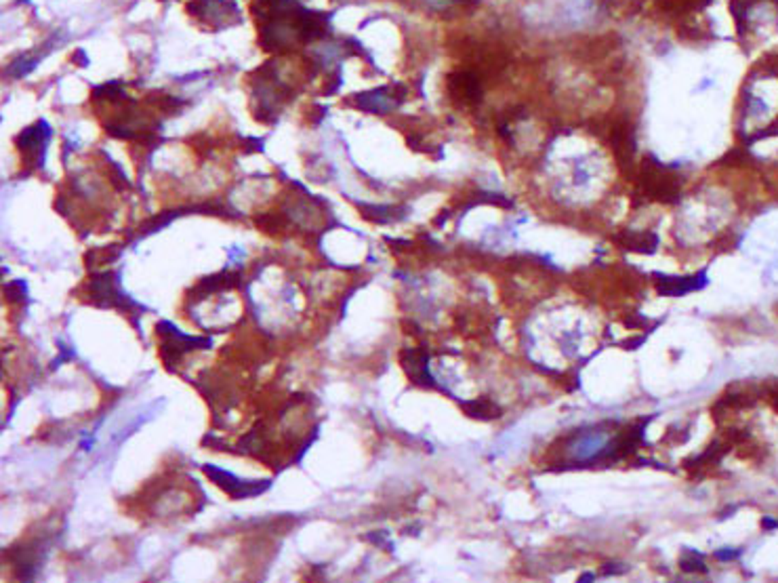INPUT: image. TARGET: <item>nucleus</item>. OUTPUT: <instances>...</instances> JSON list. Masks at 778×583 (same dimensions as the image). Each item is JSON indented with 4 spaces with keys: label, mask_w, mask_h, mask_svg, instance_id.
<instances>
[{
    "label": "nucleus",
    "mask_w": 778,
    "mask_h": 583,
    "mask_svg": "<svg viewBox=\"0 0 778 583\" xmlns=\"http://www.w3.org/2000/svg\"><path fill=\"white\" fill-rule=\"evenodd\" d=\"M49 139H51V127L45 120H38L32 127L23 129L15 137V143L23 152L25 160H29V156H34V169H38V167H42V158H45V150H47Z\"/></svg>",
    "instance_id": "nucleus-4"
},
{
    "label": "nucleus",
    "mask_w": 778,
    "mask_h": 583,
    "mask_svg": "<svg viewBox=\"0 0 778 583\" xmlns=\"http://www.w3.org/2000/svg\"><path fill=\"white\" fill-rule=\"evenodd\" d=\"M625 247L631 249V251H637V253L652 255L659 247V238L655 234H629L625 238Z\"/></svg>",
    "instance_id": "nucleus-13"
},
{
    "label": "nucleus",
    "mask_w": 778,
    "mask_h": 583,
    "mask_svg": "<svg viewBox=\"0 0 778 583\" xmlns=\"http://www.w3.org/2000/svg\"><path fill=\"white\" fill-rule=\"evenodd\" d=\"M657 291L659 295H665V297H679V295H688L692 291H701L705 289L707 285V276L705 274H698V276H688V278H673V276H663V274H657Z\"/></svg>",
    "instance_id": "nucleus-8"
},
{
    "label": "nucleus",
    "mask_w": 778,
    "mask_h": 583,
    "mask_svg": "<svg viewBox=\"0 0 778 583\" xmlns=\"http://www.w3.org/2000/svg\"><path fill=\"white\" fill-rule=\"evenodd\" d=\"M25 293H27V287H25L23 281H15V283H11V285L5 287V297L11 303H19L21 297H25Z\"/></svg>",
    "instance_id": "nucleus-15"
},
{
    "label": "nucleus",
    "mask_w": 778,
    "mask_h": 583,
    "mask_svg": "<svg viewBox=\"0 0 778 583\" xmlns=\"http://www.w3.org/2000/svg\"><path fill=\"white\" fill-rule=\"evenodd\" d=\"M642 186L652 198H659V200H675L677 198V179L669 171H665V167H661V165H655V167L646 165Z\"/></svg>",
    "instance_id": "nucleus-6"
},
{
    "label": "nucleus",
    "mask_w": 778,
    "mask_h": 583,
    "mask_svg": "<svg viewBox=\"0 0 778 583\" xmlns=\"http://www.w3.org/2000/svg\"><path fill=\"white\" fill-rule=\"evenodd\" d=\"M452 86L459 91L461 99L476 102L480 97V84H478L476 76H472V74H457L452 78Z\"/></svg>",
    "instance_id": "nucleus-12"
},
{
    "label": "nucleus",
    "mask_w": 778,
    "mask_h": 583,
    "mask_svg": "<svg viewBox=\"0 0 778 583\" xmlns=\"http://www.w3.org/2000/svg\"><path fill=\"white\" fill-rule=\"evenodd\" d=\"M156 331L162 337V346H160V352H162V358H165V364L167 369H175L179 358L188 352V350H198V348H208L210 346V340L206 337H190V335H183L177 331V326H173L171 322L162 320L156 324Z\"/></svg>",
    "instance_id": "nucleus-1"
},
{
    "label": "nucleus",
    "mask_w": 778,
    "mask_h": 583,
    "mask_svg": "<svg viewBox=\"0 0 778 583\" xmlns=\"http://www.w3.org/2000/svg\"><path fill=\"white\" fill-rule=\"evenodd\" d=\"M463 411L474 417V419H482V421H488V419H496L501 415V409L496 407L494 403H490L488 398H478V401H472V403H463Z\"/></svg>",
    "instance_id": "nucleus-11"
},
{
    "label": "nucleus",
    "mask_w": 778,
    "mask_h": 583,
    "mask_svg": "<svg viewBox=\"0 0 778 583\" xmlns=\"http://www.w3.org/2000/svg\"><path fill=\"white\" fill-rule=\"evenodd\" d=\"M738 554H740L738 549H720V551H715V556H718L720 560H734Z\"/></svg>",
    "instance_id": "nucleus-16"
},
{
    "label": "nucleus",
    "mask_w": 778,
    "mask_h": 583,
    "mask_svg": "<svg viewBox=\"0 0 778 583\" xmlns=\"http://www.w3.org/2000/svg\"><path fill=\"white\" fill-rule=\"evenodd\" d=\"M356 106L364 112L372 114H387L396 110L402 99H404V88H391V86H381L375 91H368V93H360L354 97Z\"/></svg>",
    "instance_id": "nucleus-5"
},
{
    "label": "nucleus",
    "mask_w": 778,
    "mask_h": 583,
    "mask_svg": "<svg viewBox=\"0 0 778 583\" xmlns=\"http://www.w3.org/2000/svg\"><path fill=\"white\" fill-rule=\"evenodd\" d=\"M358 206L368 222H377V224L400 219L404 217V213H406L404 206H389V204H358Z\"/></svg>",
    "instance_id": "nucleus-9"
},
{
    "label": "nucleus",
    "mask_w": 778,
    "mask_h": 583,
    "mask_svg": "<svg viewBox=\"0 0 778 583\" xmlns=\"http://www.w3.org/2000/svg\"><path fill=\"white\" fill-rule=\"evenodd\" d=\"M618 571H625V567H620V564H606L604 567L606 575H612V573H618Z\"/></svg>",
    "instance_id": "nucleus-17"
},
{
    "label": "nucleus",
    "mask_w": 778,
    "mask_h": 583,
    "mask_svg": "<svg viewBox=\"0 0 778 583\" xmlns=\"http://www.w3.org/2000/svg\"><path fill=\"white\" fill-rule=\"evenodd\" d=\"M402 369L406 371L409 379L419 388H433L435 381L429 375V356L425 350H404L400 356Z\"/></svg>",
    "instance_id": "nucleus-7"
},
{
    "label": "nucleus",
    "mask_w": 778,
    "mask_h": 583,
    "mask_svg": "<svg viewBox=\"0 0 778 583\" xmlns=\"http://www.w3.org/2000/svg\"><path fill=\"white\" fill-rule=\"evenodd\" d=\"M118 276L114 272H104V274H93L88 281V297L90 301L99 305V308H118L122 312H131L135 310V301H131L124 295L118 285Z\"/></svg>",
    "instance_id": "nucleus-2"
},
{
    "label": "nucleus",
    "mask_w": 778,
    "mask_h": 583,
    "mask_svg": "<svg viewBox=\"0 0 778 583\" xmlns=\"http://www.w3.org/2000/svg\"><path fill=\"white\" fill-rule=\"evenodd\" d=\"M679 567L683 573H707V567L703 562V556L701 554H694V556H683L679 560Z\"/></svg>",
    "instance_id": "nucleus-14"
},
{
    "label": "nucleus",
    "mask_w": 778,
    "mask_h": 583,
    "mask_svg": "<svg viewBox=\"0 0 778 583\" xmlns=\"http://www.w3.org/2000/svg\"><path fill=\"white\" fill-rule=\"evenodd\" d=\"M202 470H204V474H206L217 486H219L221 490H226V493H228L232 499L257 497V495L265 493V490L271 486L269 480H244V478H238V476H234L232 472L221 470V468H217V466H212V464H206Z\"/></svg>",
    "instance_id": "nucleus-3"
},
{
    "label": "nucleus",
    "mask_w": 778,
    "mask_h": 583,
    "mask_svg": "<svg viewBox=\"0 0 778 583\" xmlns=\"http://www.w3.org/2000/svg\"><path fill=\"white\" fill-rule=\"evenodd\" d=\"M240 283V274H215V276H208L204 278L200 285H196L194 289V295H210V293H219L223 289H232Z\"/></svg>",
    "instance_id": "nucleus-10"
},
{
    "label": "nucleus",
    "mask_w": 778,
    "mask_h": 583,
    "mask_svg": "<svg viewBox=\"0 0 778 583\" xmlns=\"http://www.w3.org/2000/svg\"><path fill=\"white\" fill-rule=\"evenodd\" d=\"M776 409H778V401H776Z\"/></svg>",
    "instance_id": "nucleus-19"
},
{
    "label": "nucleus",
    "mask_w": 778,
    "mask_h": 583,
    "mask_svg": "<svg viewBox=\"0 0 778 583\" xmlns=\"http://www.w3.org/2000/svg\"><path fill=\"white\" fill-rule=\"evenodd\" d=\"M762 523H764V529H776L778 527V523H776L774 518H764Z\"/></svg>",
    "instance_id": "nucleus-18"
}]
</instances>
